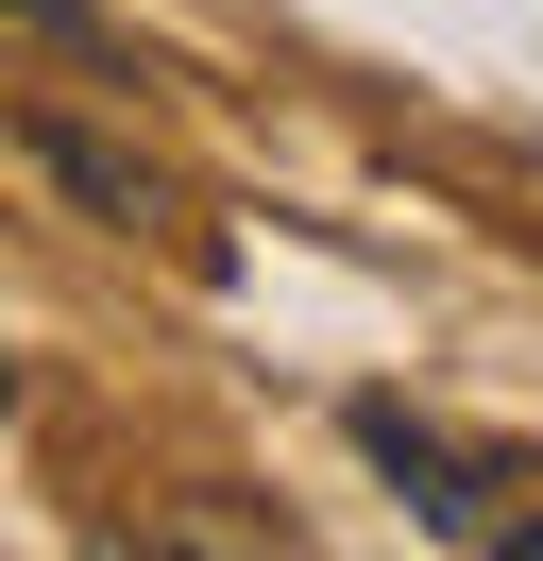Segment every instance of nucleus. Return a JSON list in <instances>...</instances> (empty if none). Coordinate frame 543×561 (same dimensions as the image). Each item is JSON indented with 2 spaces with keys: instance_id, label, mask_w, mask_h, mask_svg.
Returning a JSON list of instances; mask_svg holds the SVG:
<instances>
[{
  "instance_id": "1",
  "label": "nucleus",
  "mask_w": 543,
  "mask_h": 561,
  "mask_svg": "<svg viewBox=\"0 0 543 561\" xmlns=\"http://www.w3.org/2000/svg\"><path fill=\"white\" fill-rule=\"evenodd\" d=\"M357 459L441 527V545H543V527H527V477H509L493 443H459V425H425L407 391H357Z\"/></svg>"
},
{
  "instance_id": "2",
  "label": "nucleus",
  "mask_w": 543,
  "mask_h": 561,
  "mask_svg": "<svg viewBox=\"0 0 543 561\" xmlns=\"http://www.w3.org/2000/svg\"><path fill=\"white\" fill-rule=\"evenodd\" d=\"M18 153H34V171H51V187H68L85 221H119V239H170V255H204V273H221V239H204V221L170 205V187L136 171L119 137H85V119H18Z\"/></svg>"
},
{
  "instance_id": "4",
  "label": "nucleus",
  "mask_w": 543,
  "mask_h": 561,
  "mask_svg": "<svg viewBox=\"0 0 543 561\" xmlns=\"http://www.w3.org/2000/svg\"><path fill=\"white\" fill-rule=\"evenodd\" d=\"M0 425H18V357H0Z\"/></svg>"
},
{
  "instance_id": "3",
  "label": "nucleus",
  "mask_w": 543,
  "mask_h": 561,
  "mask_svg": "<svg viewBox=\"0 0 543 561\" xmlns=\"http://www.w3.org/2000/svg\"><path fill=\"white\" fill-rule=\"evenodd\" d=\"M0 18H18V35H51V51H85L102 85H136V35L102 18V0H0Z\"/></svg>"
}]
</instances>
